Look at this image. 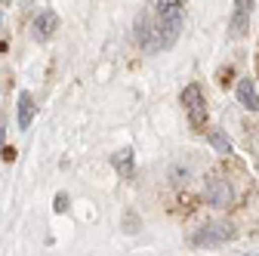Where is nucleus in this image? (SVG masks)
<instances>
[{
  "instance_id": "nucleus-1",
  "label": "nucleus",
  "mask_w": 259,
  "mask_h": 256,
  "mask_svg": "<svg viewBox=\"0 0 259 256\" xmlns=\"http://www.w3.org/2000/svg\"><path fill=\"white\" fill-rule=\"evenodd\" d=\"M179 31H182V16L160 19L151 13H139V19H136V40L145 53H160V50L173 47Z\"/></svg>"
},
{
  "instance_id": "nucleus-2",
  "label": "nucleus",
  "mask_w": 259,
  "mask_h": 256,
  "mask_svg": "<svg viewBox=\"0 0 259 256\" xmlns=\"http://www.w3.org/2000/svg\"><path fill=\"white\" fill-rule=\"evenodd\" d=\"M204 201L210 204V207H232V201H235V188H232V182L225 179V176H219V173H210L207 179H204Z\"/></svg>"
},
{
  "instance_id": "nucleus-3",
  "label": "nucleus",
  "mask_w": 259,
  "mask_h": 256,
  "mask_svg": "<svg viewBox=\"0 0 259 256\" xmlns=\"http://www.w3.org/2000/svg\"><path fill=\"white\" fill-rule=\"evenodd\" d=\"M182 105H185V111H188V120H191L194 126H204V120H207V105H204L201 87L188 83V87L182 90Z\"/></svg>"
},
{
  "instance_id": "nucleus-4",
  "label": "nucleus",
  "mask_w": 259,
  "mask_h": 256,
  "mask_svg": "<svg viewBox=\"0 0 259 256\" xmlns=\"http://www.w3.org/2000/svg\"><path fill=\"white\" fill-rule=\"evenodd\" d=\"M235 238V226L232 222H210V226L198 229L191 235V244H222Z\"/></svg>"
},
{
  "instance_id": "nucleus-5",
  "label": "nucleus",
  "mask_w": 259,
  "mask_h": 256,
  "mask_svg": "<svg viewBox=\"0 0 259 256\" xmlns=\"http://www.w3.org/2000/svg\"><path fill=\"white\" fill-rule=\"evenodd\" d=\"M56 28H59V16H56L53 10H44V13L34 19V25H31V31H34V40H50Z\"/></svg>"
},
{
  "instance_id": "nucleus-6",
  "label": "nucleus",
  "mask_w": 259,
  "mask_h": 256,
  "mask_svg": "<svg viewBox=\"0 0 259 256\" xmlns=\"http://www.w3.org/2000/svg\"><path fill=\"white\" fill-rule=\"evenodd\" d=\"M34 111H37L34 96H31V93H22V96H19V126H22V130H28V126H31Z\"/></svg>"
},
{
  "instance_id": "nucleus-7",
  "label": "nucleus",
  "mask_w": 259,
  "mask_h": 256,
  "mask_svg": "<svg viewBox=\"0 0 259 256\" xmlns=\"http://www.w3.org/2000/svg\"><path fill=\"white\" fill-rule=\"evenodd\" d=\"M238 99H241V105H244V108L259 111V93H256L253 80H238Z\"/></svg>"
},
{
  "instance_id": "nucleus-8",
  "label": "nucleus",
  "mask_w": 259,
  "mask_h": 256,
  "mask_svg": "<svg viewBox=\"0 0 259 256\" xmlns=\"http://www.w3.org/2000/svg\"><path fill=\"white\" fill-rule=\"evenodd\" d=\"M250 10H253V4H238V10H235V16H232V37H241V34H247V19H250Z\"/></svg>"
},
{
  "instance_id": "nucleus-9",
  "label": "nucleus",
  "mask_w": 259,
  "mask_h": 256,
  "mask_svg": "<svg viewBox=\"0 0 259 256\" xmlns=\"http://www.w3.org/2000/svg\"><path fill=\"white\" fill-rule=\"evenodd\" d=\"M114 167H117L123 176H133V151H130V148H120V151L114 154Z\"/></svg>"
},
{
  "instance_id": "nucleus-10",
  "label": "nucleus",
  "mask_w": 259,
  "mask_h": 256,
  "mask_svg": "<svg viewBox=\"0 0 259 256\" xmlns=\"http://www.w3.org/2000/svg\"><path fill=\"white\" fill-rule=\"evenodd\" d=\"M210 145H213L219 154H229V151H232V145H229V139H225L222 130H210Z\"/></svg>"
},
{
  "instance_id": "nucleus-11",
  "label": "nucleus",
  "mask_w": 259,
  "mask_h": 256,
  "mask_svg": "<svg viewBox=\"0 0 259 256\" xmlns=\"http://www.w3.org/2000/svg\"><path fill=\"white\" fill-rule=\"evenodd\" d=\"M65 207H68V198H65V195H56V204H53V210H56V213H62Z\"/></svg>"
},
{
  "instance_id": "nucleus-12",
  "label": "nucleus",
  "mask_w": 259,
  "mask_h": 256,
  "mask_svg": "<svg viewBox=\"0 0 259 256\" xmlns=\"http://www.w3.org/2000/svg\"><path fill=\"white\" fill-rule=\"evenodd\" d=\"M123 226H126V232H136V216H133V213H126V219H123Z\"/></svg>"
}]
</instances>
